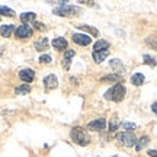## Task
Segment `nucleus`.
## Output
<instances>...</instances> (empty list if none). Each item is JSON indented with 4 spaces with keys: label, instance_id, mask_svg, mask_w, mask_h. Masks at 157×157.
<instances>
[{
    "label": "nucleus",
    "instance_id": "nucleus-1",
    "mask_svg": "<svg viewBox=\"0 0 157 157\" xmlns=\"http://www.w3.org/2000/svg\"><path fill=\"white\" fill-rule=\"evenodd\" d=\"M70 137H71V140L78 144V146H87L90 143V137L87 134V131L83 129L82 127H76V128L71 129V132H70Z\"/></svg>",
    "mask_w": 157,
    "mask_h": 157
},
{
    "label": "nucleus",
    "instance_id": "nucleus-2",
    "mask_svg": "<svg viewBox=\"0 0 157 157\" xmlns=\"http://www.w3.org/2000/svg\"><path fill=\"white\" fill-rule=\"evenodd\" d=\"M125 93H127L125 87H124L121 83H117L113 87H111L109 90H106L105 99H108V101H113V102H121L124 98H125Z\"/></svg>",
    "mask_w": 157,
    "mask_h": 157
},
{
    "label": "nucleus",
    "instance_id": "nucleus-3",
    "mask_svg": "<svg viewBox=\"0 0 157 157\" xmlns=\"http://www.w3.org/2000/svg\"><path fill=\"white\" fill-rule=\"evenodd\" d=\"M54 13L60 15V16H74V15L80 13V9L76 6L67 5L66 2H60V6L54 9Z\"/></svg>",
    "mask_w": 157,
    "mask_h": 157
},
{
    "label": "nucleus",
    "instance_id": "nucleus-4",
    "mask_svg": "<svg viewBox=\"0 0 157 157\" xmlns=\"http://www.w3.org/2000/svg\"><path fill=\"white\" fill-rule=\"evenodd\" d=\"M117 141L124 147H132L137 144V138H135V135L132 132H119L117 135Z\"/></svg>",
    "mask_w": 157,
    "mask_h": 157
},
{
    "label": "nucleus",
    "instance_id": "nucleus-5",
    "mask_svg": "<svg viewBox=\"0 0 157 157\" xmlns=\"http://www.w3.org/2000/svg\"><path fill=\"white\" fill-rule=\"evenodd\" d=\"M15 35H16V38H29L32 35V28L29 25H21L15 31Z\"/></svg>",
    "mask_w": 157,
    "mask_h": 157
},
{
    "label": "nucleus",
    "instance_id": "nucleus-6",
    "mask_svg": "<svg viewBox=\"0 0 157 157\" xmlns=\"http://www.w3.org/2000/svg\"><path fill=\"white\" fill-rule=\"evenodd\" d=\"M105 127H106V121L103 118H99V119L87 124V128L93 129V131H102V129H105Z\"/></svg>",
    "mask_w": 157,
    "mask_h": 157
},
{
    "label": "nucleus",
    "instance_id": "nucleus-7",
    "mask_svg": "<svg viewBox=\"0 0 157 157\" xmlns=\"http://www.w3.org/2000/svg\"><path fill=\"white\" fill-rule=\"evenodd\" d=\"M44 87L47 90H52L57 87V84H58V80H57V77L54 76V74H50V76H47V77L44 78Z\"/></svg>",
    "mask_w": 157,
    "mask_h": 157
},
{
    "label": "nucleus",
    "instance_id": "nucleus-8",
    "mask_svg": "<svg viewBox=\"0 0 157 157\" xmlns=\"http://www.w3.org/2000/svg\"><path fill=\"white\" fill-rule=\"evenodd\" d=\"M19 77H21V80H23V82L31 83V82L35 78V71H34V70H31V68L21 70V71H19Z\"/></svg>",
    "mask_w": 157,
    "mask_h": 157
},
{
    "label": "nucleus",
    "instance_id": "nucleus-9",
    "mask_svg": "<svg viewBox=\"0 0 157 157\" xmlns=\"http://www.w3.org/2000/svg\"><path fill=\"white\" fill-rule=\"evenodd\" d=\"M73 41L78 45H89L92 42V38H90L89 35H84V34H74Z\"/></svg>",
    "mask_w": 157,
    "mask_h": 157
},
{
    "label": "nucleus",
    "instance_id": "nucleus-10",
    "mask_svg": "<svg viewBox=\"0 0 157 157\" xmlns=\"http://www.w3.org/2000/svg\"><path fill=\"white\" fill-rule=\"evenodd\" d=\"M52 47L58 51H64V50H67L68 48V44H67L66 39L60 36V38H54V41H52Z\"/></svg>",
    "mask_w": 157,
    "mask_h": 157
},
{
    "label": "nucleus",
    "instance_id": "nucleus-11",
    "mask_svg": "<svg viewBox=\"0 0 157 157\" xmlns=\"http://www.w3.org/2000/svg\"><path fill=\"white\" fill-rule=\"evenodd\" d=\"M74 57V51L73 50H67L64 52V60H63V68L64 70H68L70 68V63H71V58Z\"/></svg>",
    "mask_w": 157,
    "mask_h": 157
},
{
    "label": "nucleus",
    "instance_id": "nucleus-12",
    "mask_svg": "<svg viewBox=\"0 0 157 157\" xmlns=\"http://www.w3.org/2000/svg\"><path fill=\"white\" fill-rule=\"evenodd\" d=\"M13 31H15V26H13L12 23H6V25H2V26H0V34H2V36H5V38L10 36Z\"/></svg>",
    "mask_w": 157,
    "mask_h": 157
},
{
    "label": "nucleus",
    "instance_id": "nucleus-13",
    "mask_svg": "<svg viewBox=\"0 0 157 157\" xmlns=\"http://www.w3.org/2000/svg\"><path fill=\"white\" fill-rule=\"evenodd\" d=\"M111 67L113 68V71H117V74L125 71V66H124L122 63H121V60H118V58L111 60Z\"/></svg>",
    "mask_w": 157,
    "mask_h": 157
},
{
    "label": "nucleus",
    "instance_id": "nucleus-14",
    "mask_svg": "<svg viewBox=\"0 0 157 157\" xmlns=\"http://www.w3.org/2000/svg\"><path fill=\"white\" fill-rule=\"evenodd\" d=\"M108 50L105 51H93V60H95V63H102L105 58L108 57Z\"/></svg>",
    "mask_w": 157,
    "mask_h": 157
},
{
    "label": "nucleus",
    "instance_id": "nucleus-15",
    "mask_svg": "<svg viewBox=\"0 0 157 157\" xmlns=\"http://www.w3.org/2000/svg\"><path fill=\"white\" fill-rule=\"evenodd\" d=\"M102 82H115V83H118V82H122V76H119V74H108V76H105V77L101 78Z\"/></svg>",
    "mask_w": 157,
    "mask_h": 157
},
{
    "label": "nucleus",
    "instance_id": "nucleus-16",
    "mask_svg": "<svg viewBox=\"0 0 157 157\" xmlns=\"http://www.w3.org/2000/svg\"><path fill=\"white\" fill-rule=\"evenodd\" d=\"M131 83L134 84V86H141V84L144 83V76H143L141 73L132 74V77H131Z\"/></svg>",
    "mask_w": 157,
    "mask_h": 157
},
{
    "label": "nucleus",
    "instance_id": "nucleus-17",
    "mask_svg": "<svg viewBox=\"0 0 157 157\" xmlns=\"http://www.w3.org/2000/svg\"><path fill=\"white\" fill-rule=\"evenodd\" d=\"M35 48L38 51H44V50H47L48 48V39L47 38H41V39H38L36 42H35Z\"/></svg>",
    "mask_w": 157,
    "mask_h": 157
},
{
    "label": "nucleus",
    "instance_id": "nucleus-18",
    "mask_svg": "<svg viewBox=\"0 0 157 157\" xmlns=\"http://www.w3.org/2000/svg\"><path fill=\"white\" fill-rule=\"evenodd\" d=\"M108 47H109V44H108L106 41L99 39L98 42H95V45H93V50H95V51H105V50H108Z\"/></svg>",
    "mask_w": 157,
    "mask_h": 157
},
{
    "label": "nucleus",
    "instance_id": "nucleus-19",
    "mask_svg": "<svg viewBox=\"0 0 157 157\" xmlns=\"http://www.w3.org/2000/svg\"><path fill=\"white\" fill-rule=\"evenodd\" d=\"M147 144H148V137L144 135V137H141L140 140L137 141V144H135V150H137V151H140V150H143Z\"/></svg>",
    "mask_w": 157,
    "mask_h": 157
},
{
    "label": "nucleus",
    "instance_id": "nucleus-20",
    "mask_svg": "<svg viewBox=\"0 0 157 157\" xmlns=\"http://www.w3.org/2000/svg\"><path fill=\"white\" fill-rule=\"evenodd\" d=\"M21 21H22L23 23H26V22H34V21H35V13H32V12H26V13H22V15H21Z\"/></svg>",
    "mask_w": 157,
    "mask_h": 157
},
{
    "label": "nucleus",
    "instance_id": "nucleus-21",
    "mask_svg": "<svg viewBox=\"0 0 157 157\" xmlns=\"http://www.w3.org/2000/svg\"><path fill=\"white\" fill-rule=\"evenodd\" d=\"M29 92H31V87H29L28 84H22V86H19V87L15 89L16 95H28Z\"/></svg>",
    "mask_w": 157,
    "mask_h": 157
},
{
    "label": "nucleus",
    "instance_id": "nucleus-22",
    "mask_svg": "<svg viewBox=\"0 0 157 157\" xmlns=\"http://www.w3.org/2000/svg\"><path fill=\"white\" fill-rule=\"evenodd\" d=\"M0 15H3V16H15V12L9 9V7H6V6H0Z\"/></svg>",
    "mask_w": 157,
    "mask_h": 157
},
{
    "label": "nucleus",
    "instance_id": "nucleus-23",
    "mask_svg": "<svg viewBox=\"0 0 157 157\" xmlns=\"http://www.w3.org/2000/svg\"><path fill=\"white\" fill-rule=\"evenodd\" d=\"M80 29H84V31H87V32H90L92 35H95V36H98L99 35V32H98V29L96 28H92V26H87V25H77Z\"/></svg>",
    "mask_w": 157,
    "mask_h": 157
},
{
    "label": "nucleus",
    "instance_id": "nucleus-24",
    "mask_svg": "<svg viewBox=\"0 0 157 157\" xmlns=\"http://www.w3.org/2000/svg\"><path fill=\"white\" fill-rule=\"evenodd\" d=\"M143 58H144V63H146V64H150V66H157V58H154V57L147 56V54H146Z\"/></svg>",
    "mask_w": 157,
    "mask_h": 157
},
{
    "label": "nucleus",
    "instance_id": "nucleus-25",
    "mask_svg": "<svg viewBox=\"0 0 157 157\" xmlns=\"http://www.w3.org/2000/svg\"><path fill=\"white\" fill-rule=\"evenodd\" d=\"M118 125H119V121H118V118H113L112 121H111V124H109V131H111V132L117 131V129H118Z\"/></svg>",
    "mask_w": 157,
    "mask_h": 157
},
{
    "label": "nucleus",
    "instance_id": "nucleus-26",
    "mask_svg": "<svg viewBox=\"0 0 157 157\" xmlns=\"http://www.w3.org/2000/svg\"><path fill=\"white\" fill-rule=\"evenodd\" d=\"M147 44L157 51V36H148V38H147Z\"/></svg>",
    "mask_w": 157,
    "mask_h": 157
},
{
    "label": "nucleus",
    "instance_id": "nucleus-27",
    "mask_svg": "<svg viewBox=\"0 0 157 157\" xmlns=\"http://www.w3.org/2000/svg\"><path fill=\"white\" fill-rule=\"evenodd\" d=\"M122 127H124L125 129H128V132H129V131L135 129V127H137V125H135V124H132V122H124Z\"/></svg>",
    "mask_w": 157,
    "mask_h": 157
},
{
    "label": "nucleus",
    "instance_id": "nucleus-28",
    "mask_svg": "<svg viewBox=\"0 0 157 157\" xmlns=\"http://www.w3.org/2000/svg\"><path fill=\"white\" fill-rule=\"evenodd\" d=\"M51 56H48V54H45V56H41L39 57V61L41 63H45V64H48V63H51Z\"/></svg>",
    "mask_w": 157,
    "mask_h": 157
},
{
    "label": "nucleus",
    "instance_id": "nucleus-29",
    "mask_svg": "<svg viewBox=\"0 0 157 157\" xmlns=\"http://www.w3.org/2000/svg\"><path fill=\"white\" fill-rule=\"evenodd\" d=\"M34 26H35L36 29H39V31H44V29H45V26H44V25H42L41 22H34Z\"/></svg>",
    "mask_w": 157,
    "mask_h": 157
},
{
    "label": "nucleus",
    "instance_id": "nucleus-30",
    "mask_svg": "<svg viewBox=\"0 0 157 157\" xmlns=\"http://www.w3.org/2000/svg\"><path fill=\"white\" fill-rule=\"evenodd\" d=\"M148 156L157 157V151H156V150H148Z\"/></svg>",
    "mask_w": 157,
    "mask_h": 157
},
{
    "label": "nucleus",
    "instance_id": "nucleus-31",
    "mask_svg": "<svg viewBox=\"0 0 157 157\" xmlns=\"http://www.w3.org/2000/svg\"><path fill=\"white\" fill-rule=\"evenodd\" d=\"M151 109H153V112H154V113H156V115H157V102H156V103H153Z\"/></svg>",
    "mask_w": 157,
    "mask_h": 157
},
{
    "label": "nucleus",
    "instance_id": "nucleus-32",
    "mask_svg": "<svg viewBox=\"0 0 157 157\" xmlns=\"http://www.w3.org/2000/svg\"><path fill=\"white\" fill-rule=\"evenodd\" d=\"M115 157H117V156H115Z\"/></svg>",
    "mask_w": 157,
    "mask_h": 157
}]
</instances>
